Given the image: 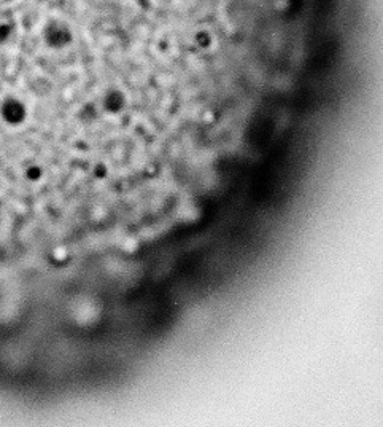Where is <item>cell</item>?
Returning <instances> with one entry per match:
<instances>
[{
    "label": "cell",
    "instance_id": "277c9868",
    "mask_svg": "<svg viewBox=\"0 0 383 427\" xmlns=\"http://www.w3.org/2000/svg\"><path fill=\"white\" fill-rule=\"evenodd\" d=\"M17 35V21L10 13L0 12V47L12 42Z\"/></svg>",
    "mask_w": 383,
    "mask_h": 427
},
{
    "label": "cell",
    "instance_id": "3957f363",
    "mask_svg": "<svg viewBox=\"0 0 383 427\" xmlns=\"http://www.w3.org/2000/svg\"><path fill=\"white\" fill-rule=\"evenodd\" d=\"M127 103L126 94L122 93L121 90L111 88L107 91L102 98V109H104L107 114H120V112L124 109Z\"/></svg>",
    "mask_w": 383,
    "mask_h": 427
},
{
    "label": "cell",
    "instance_id": "8992f818",
    "mask_svg": "<svg viewBox=\"0 0 383 427\" xmlns=\"http://www.w3.org/2000/svg\"><path fill=\"white\" fill-rule=\"evenodd\" d=\"M197 43L201 45V47H207L208 43H210V37H208V34L206 32H201L197 35Z\"/></svg>",
    "mask_w": 383,
    "mask_h": 427
},
{
    "label": "cell",
    "instance_id": "6da1fadb",
    "mask_svg": "<svg viewBox=\"0 0 383 427\" xmlns=\"http://www.w3.org/2000/svg\"><path fill=\"white\" fill-rule=\"evenodd\" d=\"M28 105L17 96H7L0 101V120L5 125L13 126V128L21 126L28 118Z\"/></svg>",
    "mask_w": 383,
    "mask_h": 427
},
{
    "label": "cell",
    "instance_id": "7a4b0ae2",
    "mask_svg": "<svg viewBox=\"0 0 383 427\" xmlns=\"http://www.w3.org/2000/svg\"><path fill=\"white\" fill-rule=\"evenodd\" d=\"M43 42L53 50L67 48L74 42V32L65 23L51 21L43 29Z\"/></svg>",
    "mask_w": 383,
    "mask_h": 427
},
{
    "label": "cell",
    "instance_id": "5b68a950",
    "mask_svg": "<svg viewBox=\"0 0 383 427\" xmlns=\"http://www.w3.org/2000/svg\"><path fill=\"white\" fill-rule=\"evenodd\" d=\"M24 176L28 177V180H30V182H37V180L42 179L43 171H42V167H40V166L32 165V166H29L28 169L24 171Z\"/></svg>",
    "mask_w": 383,
    "mask_h": 427
}]
</instances>
